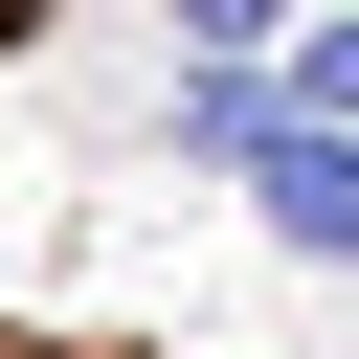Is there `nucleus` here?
<instances>
[{"mask_svg": "<svg viewBox=\"0 0 359 359\" xmlns=\"http://www.w3.org/2000/svg\"><path fill=\"white\" fill-rule=\"evenodd\" d=\"M269 22H292V0H180V45H202V67H269Z\"/></svg>", "mask_w": 359, "mask_h": 359, "instance_id": "obj_3", "label": "nucleus"}, {"mask_svg": "<svg viewBox=\"0 0 359 359\" xmlns=\"http://www.w3.org/2000/svg\"><path fill=\"white\" fill-rule=\"evenodd\" d=\"M269 112H292V135H359V0H337V22H292V67H269Z\"/></svg>", "mask_w": 359, "mask_h": 359, "instance_id": "obj_2", "label": "nucleus"}, {"mask_svg": "<svg viewBox=\"0 0 359 359\" xmlns=\"http://www.w3.org/2000/svg\"><path fill=\"white\" fill-rule=\"evenodd\" d=\"M224 180L269 202V247H292V269H359V135H292V112H269Z\"/></svg>", "mask_w": 359, "mask_h": 359, "instance_id": "obj_1", "label": "nucleus"}]
</instances>
